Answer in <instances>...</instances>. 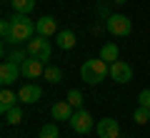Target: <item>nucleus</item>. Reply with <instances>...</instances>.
<instances>
[{
	"mask_svg": "<svg viewBox=\"0 0 150 138\" xmlns=\"http://www.w3.org/2000/svg\"><path fill=\"white\" fill-rule=\"evenodd\" d=\"M13 33H10V43L13 45H23V43L33 40L35 38V23L30 20L28 15H23V13H15V18H13Z\"/></svg>",
	"mask_w": 150,
	"mask_h": 138,
	"instance_id": "nucleus-1",
	"label": "nucleus"
},
{
	"mask_svg": "<svg viewBox=\"0 0 150 138\" xmlns=\"http://www.w3.org/2000/svg\"><path fill=\"white\" fill-rule=\"evenodd\" d=\"M105 75H110V63H105L103 58H93L85 60L80 68V78L88 85H98L100 80H105Z\"/></svg>",
	"mask_w": 150,
	"mask_h": 138,
	"instance_id": "nucleus-2",
	"label": "nucleus"
},
{
	"mask_svg": "<svg viewBox=\"0 0 150 138\" xmlns=\"http://www.w3.org/2000/svg\"><path fill=\"white\" fill-rule=\"evenodd\" d=\"M105 28H108L110 35L125 38V35H130V30H133V23H130V18L123 15V13H112V15L105 20Z\"/></svg>",
	"mask_w": 150,
	"mask_h": 138,
	"instance_id": "nucleus-3",
	"label": "nucleus"
},
{
	"mask_svg": "<svg viewBox=\"0 0 150 138\" xmlns=\"http://www.w3.org/2000/svg\"><path fill=\"white\" fill-rule=\"evenodd\" d=\"M25 45H28L25 50L33 55V58H38V60H45V63H48L50 55H53V45H50L48 38H43V35H38V38H33V40H28Z\"/></svg>",
	"mask_w": 150,
	"mask_h": 138,
	"instance_id": "nucleus-4",
	"label": "nucleus"
},
{
	"mask_svg": "<svg viewBox=\"0 0 150 138\" xmlns=\"http://www.w3.org/2000/svg\"><path fill=\"white\" fill-rule=\"evenodd\" d=\"M68 123H70V128H73L75 133H88V131H93V126H95L93 116H90L88 111H83V108H78Z\"/></svg>",
	"mask_w": 150,
	"mask_h": 138,
	"instance_id": "nucleus-5",
	"label": "nucleus"
},
{
	"mask_svg": "<svg viewBox=\"0 0 150 138\" xmlns=\"http://www.w3.org/2000/svg\"><path fill=\"white\" fill-rule=\"evenodd\" d=\"M110 78L115 83H130L133 80V65L125 63V60H115L110 65Z\"/></svg>",
	"mask_w": 150,
	"mask_h": 138,
	"instance_id": "nucleus-6",
	"label": "nucleus"
},
{
	"mask_svg": "<svg viewBox=\"0 0 150 138\" xmlns=\"http://www.w3.org/2000/svg\"><path fill=\"white\" fill-rule=\"evenodd\" d=\"M23 75V65H18V63H10V60H5V63L0 65V83L5 85H13L18 78Z\"/></svg>",
	"mask_w": 150,
	"mask_h": 138,
	"instance_id": "nucleus-7",
	"label": "nucleus"
},
{
	"mask_svg": "<svg viewBox=\"0 0 150 138\" xmlns=\"http://www.w3.org/2000/svg\"><path fill=\"white\" fill-rule=\"evenodd\" d=\"M45 60H38V58H28L25 63H23V75H25L28 80H35V78H40V75H45Z\"/></svg>",
	"mask_w": 150,
	"mask_h": 138,
	"instance_id": "nucleus-8",
	"label": "nucleus"
},
{
	"mask_svg": "<svg viewBox=\"0 0 150 138\" xmlns=\"http://www.w3.org/2000/svg\"><path fill=\"white\" fill-rule=\"evenodd\" d=\"M95 133L100 138H118L120 136V123L115 118H103V121H98Z\"/></svg>",
	"mask_w": 150,
	"mask_h": 138,
	"instance_id": "nucleus-9",
	"label": "nucleus"
},
{
	"mask_svg": "<svg viewBox=\"0 0 150 138\" xmlns=\"http://www.w3.org/2000/svg\"><path fill=\"white\" fill-rule=\"evenodd\" d=\"M35 30H38V35H43V38H53V35H58V20H55L53 15H43L40 20H35Z\"/></svg>",
	"mask_w": 150,
	"mask_h": 138,
	"instance_id": "nucleus-10",
	"label": "nucleus"
},
{
	"mask_svg": "<svg viewBox=\"0 0 150 138\" xmlns=\"http://www.w3.org/2000/svg\"><path fill=\"white\" fill-rule=\"evenodd\" d=\"M18 98H20V103H38L43 98V88L35 85V83H25L18 90Z\"/></svg>",
	"mask_w": 150,
	"mask_h": 138,
	"instance_id": "nucleus-11",
	"label": "nucleus"
},
{
	"mask_svg": "<svg viewBox=\"0 0 150 138\" xmlns=\"http://www.w3.org/2000/svg\"><path fill=\"white\" fill-rule=\"evenodd\" d=\"M75 43H78V38H75L73 30H60L58 35H55V45H58L60 50H73Z\"/></svg>",
	"mask_w": 150,
	"mask_h": 138,
	"instance_id": "nucleus-12",
	"label": "nucleus"
},
{
	"mask_svg": "<svg viewBox=\"0 0 150 138\" xmlns=\"http://www.w3.org/2000/svg\"><path fill=\"white\" fill-rule=\"evenodd\" d=\"M53 121H70V118H73V106H70L68 101H60V103H55L53 106Z\"/></svg>",
	"mask_w": 150,
	"mask_h": 138,
	"instance_id": "nucleus-13",
	"label": "nucleus"
},
{
	"mask_svg": "<svg viewBox=\"0 0 150 138\" xmlns=\"http://www.w3.org/2000/svg\"><path fill=\"white\" fill-rule=\"evenodd\" d=\"M18 101H20V98H18L15 93H13V90H8V88H5V90H3V93H0V113L5 116V113L10 111V108L15 106Z\"/></svg>",
	"mask_w": 150,
	"mask_h": 138,
	"instance_id": "nucleus-14",
	"label": "nucleus"
},
{
	"mask_svg": "<svg viewBox=\"0 0 150 138\" xmlns=\"http://www.w3.org/2000/svg\"><path fill=\"white\" fill-rule=\"evenodd\" d=\"M118 55H120V48L115 45V43H105V45L100 48V58L105 60V63H110V65L118 60Z\"/></svg>",
	"mask_w": 150,
	"mask_h": 138,
	"instance_id": "nucleus-15",
	"label": "nucleus"
},
{
	"mask_svg": "<svg viewBox=\"0 0 150 138\" xmlns=\"http://www.w3.org/2000/svg\"><path fill=\"white\" fill-rule=\"evenodd\" d=\"M10 5L15 8V13L28 15L30 10H35V0H10Z\"/></svg>",
	"mask_w": 150,
	"mask_h": 138,
	"instance_id": "nucleus-16",
	"label": "nucleus"
},
{
	"mask_svg": "<svg viewBox=\"0 0 150 138\" xmlns=\"http://www.w3.org/2000/svg\"><path fill=\"white\" fill-rule=\"evenodd\" d=\"M43 78L48 80V83L58 85L60 80H63V70H60V68H55V65H48V68H45V75H43Z\"/></svg>",
	"mask_w": 150,
	"mask_h": 138,
	"instance_id": "nucleus-17",
	"label": "nucleus"
},
{
	"mask_svg": "<svg viewBox=\"0 0 150 138\" xmlns=\"http://www.w3.org/2000/svg\"><path fill=\"white\" fill-rule=\"evenodd\" d=\"M28 58H30V53H28V50H23V48H15L13 53H8V55H5V60H10V63H18V65H23Z\"/></svg>",
	"mask_w": 150,
	"mask_h": 138,
	"instance_id": "nucleus-18",
	"label": "nucleus"
},
{
	"mask_svg": "<svg viewBox=\"0 0 150 138\" xmlns=\"http://www.w3.org/2000/svg\"><path fill=\"white\" fill-rule=\"evenodd\" d=\"M133 121H135V123H140V126H145V123L150 121V108L138 106V108H135V113H133Z\"/></svg>",
	"mask_w": 150,
	"mask_h": 138,
	"instance_id": "nucleus-19",
	"label": "nucleus"
},
{
	"mask_svg": "<svg viewBox=\"0 0 150 138\" xmlns=\"http://www.w3.org/2000/svg\"><path fill=\"white\" fill-rule=\"evenodd\" d=\"M20 121H23V111H20L18 106H13L10 111L5 113V123H10V126H18Z\"/></svg>",
	"mask_w": 150,
	"mask_h": 138,
	"instance_id": "nucleus-20",
	"label": "nucleus"
},
{
	"mask_svg": "<svg viewBox=\"0 0 150 138\" xmlns=\"http://www.w3.org/2000/svg\"><path fill=\"white\" fill-rule=\"evenodd\" d=\"M60 131H58V123H45L40 128V138H58Z\"/></svg>",
	"mask_w": 150,
	"mask_h": 138,
	"instance_id": "nucleus-21",
	"label": "nucleus"
},
{
	"mask_svg": "<svg viewBox=\"0 0 150 138\" xmlns=\"http://www.w3.org/2000/svg\"><path fill=\"white\" fill-rule=\"evenodd\" d=\"M68 103H70V106H73V108H80L83 106V93H80V90H68Z\"/></svg>",
	"mask_w": 150,
	"mask_h": 138,
	"instance_id": "nucleus-22",
	"label": "nucleus"
},
{
	"mask_svg": "<svg viewBox=\"0 0 150 138\" xmlns=\"http://www.w3.org/2000/svg\"><path fill=\"white\" fill-rule=\"evenodd\" d=\"M10 33H13V23L10 20H3V23H0V35H3L5 43H10Z\"/></svg>",
	"mask_w": 150,
	"mask_h": 138,
	"instance_id": "nucleus-23",
	"label": "nucleus"
},
{
	"mask_svg": "<svg viewBox=\"0 0 150 138\" xmlns=\"http://www.w3.org/2000/svg\"><path fill=\"white\" fill-rule=\"evenodd\" d=\"M138 106H143V108H150V88L140 90V96H138Z\"/></svg>",
	"mask_w": 150,
	"mask_h": 138,
	"instance_id": "nucleus-24",
	"label": "nucleus"
},
{
	"mask_svg": "<svg viewBox=\"0 0 150 138\" xmlns=\"http://www.w3.org/2000/svg\"><path fill=\"white\" fill-rule=\"evenodd\" d=\"M98 13H100V18H105V20H108V18H110V15H112V13H110V10H108V5H105V3H103V5H100V8H98Z\"/></svg>",
	"mask_w": 150,
	"mask_h": 138,
	"instance_id": "nucleus-25",
	"label": "nucleus"
},
{
	"mask_svg": "<svg viewBox=\"0 0 150 138\" xmlns=\"http://www.w3.org/2000/svg\"><path fill=\"white\" fill-rule=\"evenodd\" d=\"M103 30H108V28H103L100 23H95V25H93V33H103Z\"/></svg>",
	"mask_w": 150,
	"mask_h": 138,
	"instance_id": "nucleus-26",
	"label": "nucleus"
},
{
	"mask_svg": "<svg viewBox=\"0 0 150 138\" xmlns=\"http://www.w3.org/2000/svg\"><path fill=\"white\" fill-rule=\"evenodd\" d=\"M112 3H115V5H123V3H125V0H112Z\"/></svg>",
	"mask_w": 150,
	"mask_h": 138,
	"instance_id": "nucleus-27",
	"label": "nucleus"
},
{
	"mask_svg": "<svg viewBox=\"0 0 150 138\" xmlns=\"http://www.w3.org/2000/svg\"><path fill=\"white\" fill-rule=\"evenodd\" d=\"M5 3H10V0H5Z\"/></svg>",
	"mask_w": 150,
	"mask_h": 138,
	"instance_id": "nucleus-28",
	"label": "nucleus"
},
{
	"mask_svg": "<svg viewBox=\"0 0 150 138\" xmlns=\"http://www.w3.org/2000/svg\"><path fill=\"white\" fill-rule=\"evenodd\" d=\"M118 138H123V136H118Z\"/></svg>",
	"mask_w": 150,
	"mask_h": 138,
	"instance_id": "nucleus-29",
	"label": "nucleus"
}]
</instances>
